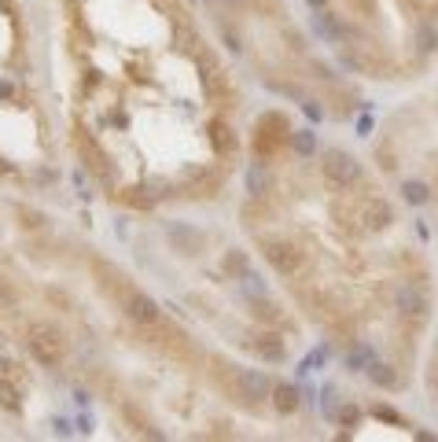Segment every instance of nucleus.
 <instances>
[{
    "mask_svg": "<svg viewBox=\"0 0 438 442\" xmlns=\"http://www.w3.org/2000/svg\"><path fill=\"white\" fill-rule=\"evenodd\" d=\"M218 383L247 405H258L273 394V380H269V372H262V369H240V365L229 369L225 365V369H218Z\"/></svg>",
    "mask_w": 438,
    "mask_h": 442,
    "instance_id": "f257e3e1",
    "label": "nucleus"
},
{
    "mask_svg": "<svg viewBox=\"0 0 438 442\" xmlns=\"http://www.w3.org/2000/svg\"><path fill=\"white\" fill-rule=\"evenodd\" d=\"M26 350L30 358L45 369H59L63 354H67V343H63V332L48 321H30L26 325Z\"/></svg>",
    "mask_w": 438,
    "mask_h": 442,
    "instance_id": "f03ea898",
    "label": "nucleus"
},
{
    "mask_svg": "<svg viewBox=\"0 0 438 442\" xmlns=\"http://www.w3.org/2000/svg\"><path fill=\"white\" fill-rule=\"evenodd\" d=\"M320 181H324L328 192L346 196V192L361 181V163L354 155H346L343 148H328V152L320 155Z\"/></svg>",
    "mask_w": 438,
    "mask_h": 442,
    "instance_id": "7ed1b4c3",
    "label": "nucleus"
},
{
    "mask_svg": "<svg viewBox=\"0 0 438 442\" xmlns=\"http://www.w3.org/2000/svg\"><path fill=\"white\" fill-rule=\"evenodd\" d=\"M287 144H291V125H287V118L280 111H265L258 118V125H254V155L265 163V159L280 155Z\"/></svg>",
    "mask_w": 438,
    "mask_h": 442,
    "instance_id": "20e7f679",
    "label": "nucleus"
},
{
    "mask_svg": "<svg viewBox=\"0 0 438 442\" xmlns=\"http://www.w3.org/2000/svg\"><path fill=\"white\" fill-rule=\"evenodd\" d=\"M262 254H265V262H269L280 277H298V273H302V265H306L302 251H298L291 240H284V236H265V240H262Z\"/></svg>",
    "mask_w": 438,
    "mask_h": 442,
    "instance_id": "39448f33",
    "label": "nucleus"
},
{
    "mask_svg": "<svg viewBox=\"0 0 438 442\" xmlns=\"http://www.w3.org/2000/svg\"><path fill=\"white\" fill-rule=\"evenodd\" d=\"M394 306H398V314L413 317L416 325H424L427 310H431V299H427V291L416 284V280H405V284L398 288V295H394Z\"/></svg>",
    "mask_w": 438,
    "mask_h": 442,
    "instance_id": "423d86ee",
    "label": "nucleus"
},
{
    "mask_svg": "<svg viewBox=\"0 0 438 442\" xmlns=\"http://www.w3.org/2000/svg\"><path fill=\"white\" fill-rule=\"evenodd\" d=\"M122 306H125V314H129L136 325H144V328H155L158 321H163V310H158V303L152 295H144V291H136V288H129L122 295Z\"/></svg>",
    "mask_w": 438,
    "mask_h": 442,
    "instance_id": "0eeeda50",
    "label": "nucleus"
},
{
    "mask_svg": "<svg viewBox=\"0 0 438 442\" xmlns=\"http://www.w3.org/2000/svg\"><path fill=\"white\" fill-rule=\"evenodd\" d=\"M354 221H361L365 232H379V229H387V225L394 221V210H390L387 199L368 196V199H361V207L354 210Z\"/></svg>",
    "mask_w": 438,
    "mask_h": 442,
    "instance_id": "6e6552de",
    "label": "nucleus"
},
{
    "mask_svg": "<svg viewBox=\"0 0 438 442\" xmlns=\"http://www.w3.org/2000/svg\"><path fill=\"white\" fill-rule=\"evenodd\" d=\"M199 67H202V92L210 96L213 103H225L229 96H232V85H229V74L218 67V63H213L207 52H202L199 56Z\"/></svg>",
    "mask_w": 438,
    "mask_h": 442,
    "instance_id": "1a4fd4ad",
    "label": "nucleus"
},
{
    "mask_svg": "<svg viewBox=\"0 0 438 442\" xmlns=\"http://www.w3.org/2000/svg\"><path fill=\"white\" fill-rule=\"evenodd\" d=\"M166 236H169V243H174V251H180L185 258H196L202 247H207V236H202L196 225H185V221L166 225Z\"/></svg>",
    "mask_w": 438,
    "mask_h": 442,
    "instance_id": "9d476101",
    "label": "nucleus"
},
{
    "mask_svg": "<svg viewBox=\"0 0 438 442\" xmlns=\"http://www.w3.org/2000/svg\"><path fill=\"white\" fill-rule=\"evenodd\" d=\"M207 133H210L213 152H218L221 159H232V155H236V133H232V125L225 122V118H210V122H207Z\"/></svg>",
    "mask_w": 438,
    "mask_h": 442,
    "instance_id": "9b49d317",
    "label": "nucleus"
},
{
    "mask_svg": "<svg viewBox=\"0 0 438 442\" xmlns=\"http://www.w3.org/2000/svg\"><path fill=\"white\" fill-rule=\"evenodd\" d=\"M273 405H276V413L280 416H287V413H295L298 409V387H291V383H273Z\"/></svg>",
    "mask_w": 438,
    "mask_h": 442,
    "instance_id": "f8f14e48",
    "label": "nucleus"
},
{
    "mask_svg": "<svg viewBox=\"0 0 438 442\" xmlns=\"http://www.w3.org/2000/svg\"><path fill=\"white\" fill-rule=\"evenodd\" d=\"M78 148H81V152H89V166L96 170V174L107 177V155H103V148L96 144L92 137H78Z\"/></svg>",
    "mask_w": 438,
    "mask_h": 442,
    "instance_id": "ddd939ff",
    "label": "nucleus"
},
{
    "mask_svg": "<svg viewBox=\"0 0 438 442\" xmlns=\"http://www.w3.org/2000/svg\"><path fill=\"white\" fill-rule=\"evenodd\" d=\"M313 30L328 41V45H335V41L343 37V26H339V23H335V15H328V12H324V15H320V12L313 15Z\"/></svg>",
    "mask_w": 438,
    "mask_h": 442,
    "instance_id": "4468645a",
    "label": "nucleus"
},
{
    "mask_svg": "<svg viewBox=\"0 0 438 442\" xmlns=\"http://www.w3.org/2000/svg\"><path fill=\"white\" fill-rule=\"evenodd\" d=\"M402 196H405V203H413V207H424V203H431V188H427L424 181H405Z\"/></svg>",
    "mask_w": 438,
    "mask_h": 442,
    "instance_id": "2eb2a0df",
    "label": "nucleus"
},
{
    "mask_svg": "<svg viewBox=\"0 0 438 442\" xmlns=\"http://www.w3.org/2000/svg\"><path fill=\"white\" fill-rule=\"evenodd\" d=\"M225 273H232V280H243L251 273V258L243 251H229L225 254Z\"/></svg>",
    "mask_w": 438,
    "mask_h": 442,
    "instance_id": "dca6fc26",
    "label": "nucleus"
},
{
    "mask_svg": "<svg viewBox=\"0 0 438 442\" xmlns=\"http://www.w3.org/2000/svg\"><path fill=\"white\" fill-rule=\"evenodd\" d=\"M254 350H258L265 361H284V343L276 336H262L258 343H254Z\"/></svg>",
    "mask_w": 438,
    "mask_h": 442,
    "instance_id": "f3484780",
    "label": "nucleus"
},
{
    "mask_svg": "<svg viewBox=\"0 0 438 442\" xmlns=\"http://www.w3.org/2000/svg\"><path fill=\"white\" fill-rule=\"evenodd\" d=\"M291 148L298 155H313L317 152V140H313L309 129H291Z\"/></svg>",
    "mask_w": 438,
    "mask_h": 442,
    "instance_id": "a211bd4d",
    "label": "nucleus"
},
{
    "mask_svg": "<svg viewBox=\"0 0 438 442\" xmlns=\"http://www.w3.org/2000/svg\"><path fill=\"white\" fill-rule=\"evenodd\" d=\"M368 380L376 383V387H394L398 380H394V372H390V365H379V361H368Z\"/></svg>",
    "mask_w": 438,
    "mask_h": 442,
    "instance_id": "6ab92c4d",
    "label": "nucleus"
},
{
    "mask_svg": "<svg viewBox=\"0 0 438 442\" xmlns=\"http://www.w3.org/2000/svg\"><path fill=\"white\" fill-rule=\"evenodd\" d=\"M368 361H372V350L365 347V343H357V347L346 354V369H354V372H365Z\"/></svg>",
    "mask_w": 438,
    "mask_h": 442,
    "instance_id": "aec40b11",
    "label": "nucleus"
},
{
    "mask_svg": "<svg viewBox=\"0 0 438 442\" xmlns=\"http://www.w3.org/2000/svg\"><path fill=\"white\" fill-rule=\"evenodd\" d=\"M0 405H4L8 413H19V391H15V383L0 380Z\"/></svg>",
    "mask_w": 438,
    "mask_h": 442,
    "instance_id": "412c9836",
    "label": "nucleus"
},
{
    "mask_svg": "<svg viewBox=\"0 0 438 442\" xmlns=\"http://www.w3.org/2000/svg\"><path fill=\"white\" fill-rule=\"evenodd\" d=\"M376 416H383V420H394V424H402V416L394 413V409H387V405H376Z\"/></svg>",
    "mask_w": 438,
    "mask_h": 442,
    "instance_id": "4be33fe9",
    "label": "nucleus"
},
{
    "mask_svg": "<svg viewBox=\"0 0 438 442\" xmlns=\"http://www.w3.org/2000/svg\"><path fill=\"white\" fill-rule=\"evenodd\" d=\"M339 420H343V424H354V420H357V409H354V405L343 409V416H339Z\"/></svg>",
    "mask_w": 438,
    "mask_h": 442,
    "instance_id": "5701e85b",
    "label": "nucleus"
},
{
    "mask_svg": "<svg viewBox=\"0 0 438 442\" xmlns=\"http://www.w3.org/2000/svg\"><path fill=\"white\" fill-rule=\"evenodd\" d=\"M12 92H15L12 81H0V100H12Z\"/></svg>",
    "mask_w": 438,
    "mask_h": 442,
    "instance_id": "b1692460",
    "label": "nucleus"
},
{
    "mask_svg": "<svg viewBox=\"0 0 438 442\" xmlns=\"http://www.w3.org/2000/svg\"><path fill=\"white\" fill-rule=\"evenodd\" d=\"M324 4H328V0H309V8H317V12H320Z\"/></svg>",
    "mask_w": 438,
    "mask_h": 442,
    "instance_id": "393cba45",
    "label": "nucleus"
}]
</instances>
